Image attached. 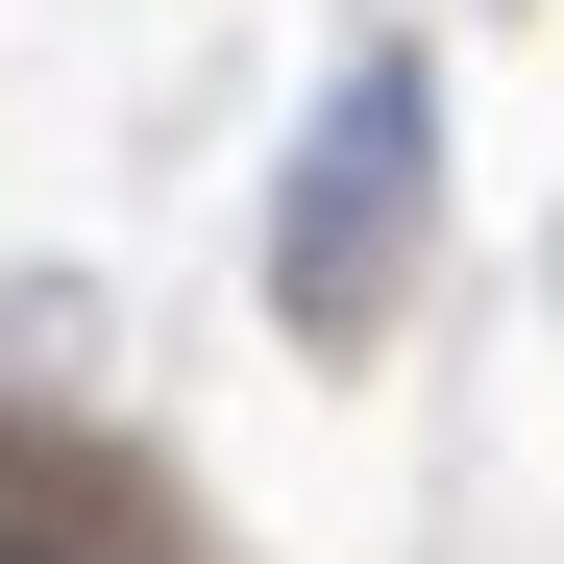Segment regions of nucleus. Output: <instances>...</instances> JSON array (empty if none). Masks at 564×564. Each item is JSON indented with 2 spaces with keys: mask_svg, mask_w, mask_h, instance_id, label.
<instances>
[{
  "mask_svg": "<svg viewBox=\"0 0 564 564\" xmlns=\"http://www.w3.org/2000/svg\"><path fill=\"white\" fill-rule=\"evenodd\" d=\"M0 564H148V540H74V516H0Z\"/></svg>",
  "mask_w": 564,
  "mask_h": 564,
  "instance_id": "2",
  "label": "nucleus"
},
{
  "mask_svg": "<svg viewBox=\"0 0 564 564\" xmlns=\"http://www.w3.org/2000/svg\"><path fill=\"white\" fill-rule=\"evenodd\" d=\"M417 197H442V99H417V50H368L344 99H319V148H295V197H270V295H295V344H368V319H393Z\"/></svg>",
  "mask_w": 564,
  "mask_h": 564,
  "instance_id": "1",
  "label": "nucleus"
}]
</instances>
